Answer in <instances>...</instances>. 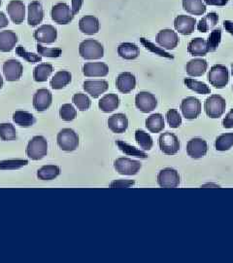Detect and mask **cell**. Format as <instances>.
I'll list each match as a JSON object with an SVG mask.
<instances>
[{
    "label": "cell",
    "instance_id": "6da1fadb",
    "mask_svg": "<svg viewBox=\"0 0 233 263\" xmlns=\"http://www.w3.org/2000/svg\"><path fill=\"white\" fill-rule=\"evenodd\" d=\"M79 54L84 60H99L104 57V48L94 39H86L80 43Z\"/></svg>",
    "mask_w": 233,
    "mask_h": 263
},
{
    "label": "cell",
    "instance_id": "7a4b0ae2",
    "mask_svg": "<svg viewBox=\"0 0 233 263\" xmlns=\"http://www.w3.org/2000/svg\"><path fill=\"white\" fill-rule=\"evenodd\" d=\"M48 153V141L42 136H35L28 141L27 155L34 161L43 159Z\"/></svg>",
    "mask_w": 233,
    "mask_h": 263
},
{
    "label": "cell",
    "instance_id": "3957f363",
    "mask_svg": "<svg viewBox=\"0 0 233 263\" xmlns=\"http://www.w3.org/2000/svg\"><path fill=\"white\" fill-rule=\"evenodd\" d=\"M56 142L61 151L71 152L78 148L80 141L78 134L74 130L70 128H66L57 134Z\"/></svg>",
    "mask_w": 233,
    "mask_h": 263
},
{
    "label": "cell",
    "instance_id": "277c9868",
    "mask_svg": "<svg viewBox=\"0 0 233 263\" xmlns=\"http://www.w3.org/2000/svg\"><path fill=\"white\" fill-rule=\"evenodd\" d=\"M226 107V102L220 95H212L207 98L204 103V110L208 117L212 119L220 118Z\"/></svg>",
    "mask_w": 233,
    "mask_h": 263
},
{
    "label": "cell",
    "instance_id": "5b68a950",
    "mask_svg": "<svg viewBox=\"0 0 233 263\" xmlns=\"http://www.w3.org/2000/svg\"><path fill=\"white\" fill-rule=\"evenodd\" d=\"M208 81L217 89H223L229 82V71L223 65H215L208 73Z\"/></svg>",
    "mask_w": 233,
    "mask_h": 263
},
{
    "label": "cell",
    "instance_id": "8992f818",
    "mask_svg": "<svg viewBox=\"0 0 233 263\" xmlns=\"http://www.w3.org/2000/svg\"><path fill=\"white\" fill-rule=\"evenodd\" d=\"M159 145L160 151L166 155L177 154L181 147L177 136L170 132H165L159 136Z\"/></svg>",
    "mask_w": 233,
    "mask_h": 263
},
{
    "label": "cell",
    "instance_id": "52a82bcc",
    "mask_svg": "<svg viewBox=\"0 0 233 263\" xmlns=\"http://www.w3.org/2000/svg\"><path fill=\"white\" fill-rule=\"evenodd\" d=\"M114 168L122 176H134L138 174L140 169L142 168V164L136 160L121 157L115 160Z\"/></svg>",
    "mask_w": 233,
    "mask_h": 263
},
{
    "label": "cell",
    "instance_id": "ba28073f",
    "mask_svg": "<svg viewBox=\"0 0 233 263\" xmlns=\"http://www.w3.org/2000/svg\"><path fill=\"white\" fill-rule=\"evenodd\" d=\"M52 20L58 25H68L74 19V15L69 5L60 2L53 6L51 11Z\"/></svg>",
    "mask_w": 233,
    "mask_h": 263
},
{
    "label": "cell",
    "instance_id": "9c48e42d",
    "mask_svg": "<svg viewBox=\"0 0 233 263\" xmlns=\"http://www.w3.org/2000/svg\"><path fill=\"white\" fill-rule=\"evenodd\" d=\"M201 102L195 97L185 98L181 103V111L187 120L196 119L201 114Z\"/></svg>",
    "mask_w": 233,
    "mask_h": 263
},
{
    "label": "cell",
    "instance_id": "30bf717a",
    "mask_svg": "<svg viewBox=\"0 0 233 263\" xmlns=\"http://www.w3.org/2000/svg\"><path fill=\"white\" fill-rule=\"evenodd\" d=\"M135 105L141 112H152L158 106V99L150 92L142 91L135 96Z\"/></svg>",
    "mask_w": 233,
    "mask_h": 263
},
{
    "label": "cell",
    "instance_id": "8fae6325",
    "mask_svg": "<svg viewBox=\"0 0 233 263\" xmlns=\"http://www.w3.org/2000/svg\"><path fill=\"white\" fill-rule=\"evenodd\" d=\"M156 42L162 49L174 50L177 47L180 42V38L178 36L176 31L169 28H165V29H161L157 34Z\"/></svg>",
    "mask_w": 233,
    "mask_h": 263
},
{
    "label": "cell",
    "instance_id": "7c38bea8",
    "mask_svg": "<svg viewBox=\"0 0 233 263\" xmlns=\"http://www.w3.org/2000/svg\"><path fill=\"white\" fill-rule=\"evenodd\" d=\"M180 175L177 171L172 168H165L159 171L158 183L160 187L174 188L180 184Z\"/></svg>",
    "mask_w": 233,
    "mask_h": 263
},
{
    "label": "cell",
    "instance_id": "4fadbf2b",
    "mask_svg": "<svg viewBox=\"0 0 233 263\" xmlns=\"http://www.w3.org/2000/svg\"><path fill=\"white\" fill-rule=\"evenodd\" d=\"M208 152L207 141L200 138H195L187 142L186 153L194 159L203 158Z\"/></svg>",
    "mask_w": 233,
    "mask_h": 263
},
{
    "label": "cell",
    "instance_id": "5bb4252c",
    "mask_svg": "<svg viewBox=\"0 0 233 263\" xmlns=\"http://www.w3.org/2000/svg\"><path fill=\"white\" fill-rule=\"evenodd\" d=\"M24 66L17 60H8L3 64V73L7 81L15 82L20 79Z\"/></svg>",
    "mask_w": 233,
    "mask_h": 263
},
{
    "label": "cell",
    "instance_id": "9a60e30c",
    "mask_svg": "<svg viewBox=\"0 0 233 263\" xmlns=\"http://www.w3.org/2000/svg\"><path fill=\"white\" fill-rule=\"evenodd\" d=\"M33 36L38 43L52 44L55 43L57 38V30L51 25H43L34 31Z\"/></svg>",
    "mask_w": 233,
    "mask_h": 263
},
{
    "label": "cell",
    "instance_id": "2e32d148",
    "mask_svg": "<svg viewBox=\"0 0 233 263\" xmlns=\"http://www.w3.org/2000/svg\"><path fill=\"white\" fill-rule=\"evenodd\" d=\"M53 104V96L48 89H39L33 96V107L39 112L46 111Z\"/></svg>",
    "mask_w": 233,
    "mask_h": 263
},
{
    "label": "cell",
    "instance_id": "e0dca14e",
    "mask_svg": "<svg viewBox=\"0 0 233 263\" xmlns=\"http://www.w3.org/2000/svg\"><path fill=\"white\" fill-rule=\"evenodd\" d=\"M10 19L16 25L24 23L26 18V5L20 0H12L10 1L6 7Z\"/></svg>",
    "mask_w": 233,
    "mask_h": 263
},
{
    "label": "cell",
    "instance_id": "ac0fdd59",
    "mask_svg": "<svg viewBox=\"0 0 233 263\" xmlns=\"http://www.w3.org/2000/svg\"><path fill=\"white\" fill-rule=\"evenodd\" d=\"M196 27V19L186 15H179L174 20V28L182 35H190Z\"/></svg>",
    "mask_w": 233,
    "mask_h": 263
},
{
    "label": "cell",
    "instance_id": "d6986e66",
    "mask_svg": "<svg viewBox=\"0 0 233 263\" xmlns=\"http://www.w3.org/2000/svg\"><path fill=\"white\" fill-rule=\"evenodd\" d=\"M116 87L122 94H129L136 87V77L131 72H121L117 77Z\"/></svg>",
    "mask_w": 233,
    "mask_h": 263
},
{
    "label": "cell",
    "instance_id": "ffe728a7",
    "mask_svg": "<svg viewBox=\"0 0 233 263\" xmlns=\"http://www.w3.org/2000/svg\"><path fill=\"white\" fill-rule=\"evenodd\" d=\"M83 88L87 94L93 99H97L108 90L109 84L105 80H87L83 84Z\"/></svg>",
    "mask_w": 233,
    "mask_h": 263
},
{
    "label": "cell",
    "instance_id": "44dd1931",
    "mask_svg": "<svg viewBox=\"0 0 233 263\" xmlns=\"http://www.w3.org/2000/svg\"><path fill=\"white\" fill-rule=\"evenodd\" d=\"M28 23L30 27H36L44 19V9L39 1H31L28 4Z\"/></svg>",
    "mask_w": 233,
    "mask_h": 263
},
{
    "label": "cell",
    "instance_id": "7402d4cb",
    "mask_svg": "<svg viewBox=\"0 0 233 263\" xmlns=\"http://www.w3.org/2000/svg\"><path fill=\"white\" fill-rule=\"evenodd\" d=\"M82 70L86 77H105L109 73V66L101 62L87 63Z\"/></svg>",
    "mask_w": 233,
    "mask_h": 263
},
{
    "label": "cell",
    "instance_id": "603a6c76",
    "mask_svg": "<svg viewBox=\"0 0 233 263\" xmlns=\"http://www.w3.org/2000/svg\"><path fill=\"white\" fill-rule=\"evenodd\" d=\"M108 128L115 134H122L128 130L129 128V119L125 114L123 113H117L109 117L108 121Z\"/></svg>",
    "mask_w": 233,
    "mask_h": 263
},
{
    "label": "cell",
    "instance_id": "cb8c5ba5",
    "mask_svg": "<svg viewBox=\"0 0 233 263\" xmlns=\"http://www.w3.org/2000/svg\"><path fill=\"white\" fill-rule=\"evenodd\" d=\"M79 28L84 34L87 35L96 34L100 29L99 20L92 15L84 16L79 21Z\"/></svg>",
    "mask_w": 233,
    "mask_h": 263
},
{
    "label": "cell",
    "instance_id": "d4e9b609",
    "mask_svg": "<svg viewBox=\"0 0 233 263\" xmlns=\"http://www.w3.org/2000/svg\"><path fill=\"white\" fill-rule=\"evenodd\" d=\"M18 35L12 30L0 31V52L8 53L16 47Z\"/></svg>",
    "mask_w": 233,
    "mask_h": 263
},
{
    "label": "cell",
    "instance_id": "484cf974",
    "mask_svg": "<svg viewBox=\"0 0 233 263\" xmlns=\"http://www.w3.org/2000/svg\"><path fill=\"white\" fill-rule=\"evenodd\" d=\"M187 52L193 57H205L209 53L207 40L204 38H194L187 45Z\"/></svg>",
    "mask_w": 233,
    "mask_h": 263
},
{
    "label": "cell",
    "instance_id": "4316f807",
    "mask_svg": "<svg viewBox=\"0 0 233 263\" xmlns=\"http://www.w3.org/2000/svg\"><path fill=\"white\" fill-rule=\"evenodd\" d=\"M208 68V63L204 59H194L190 60L186 66V71L187 76L192 77L202 76Z\"/></svg>",
    "mask_w": 233,
    "mask_h": 263
},
{
    "label": "cell",
    "instance_id": "83f0119b",
    "mask_svg": "<svg viewBox=\"0 0 233 263\" xmlns=\"http://www.w3.org/2000/svg\"><path fill=\"white\" fill-rule=\"evenodd\" d=\"M120 105V98L116 94H107L98 102L99 109L105 113L112 112Z\"/></svg>",
    "mask_w": 233,
    "mask_h": 263
},
{
    "label": "cell",
    "instance_id": "f1b7e54d",
    "mask_svg": "<svg viewBox=\"0 0 233 263\" xmlns=\"http://www.w3.org/2000/svg\"><path fill=\"white\" fill-rule=\"evenodd\" d=\"M118 54L123 60H135L139 56V47L131 42L121 43L118 47Z\"/></svg>",
    "mask_w": 233,
    "mask_h": 263
},
{
    "label": "cell",
    "instance_id": "f546056e",
    "mask_svg": "<svg viewBox=\"0 0 233 263\" xmlns=\"http://www.w3.org/2000/svg\"><path fill=\"white\" fill-rule=\"evenodd\" d=\"M182 4L183 9L185 10L186 13L195 16H201L207 10L203 0H183Z\"/></svg>",
    "mask_w": 233,
    "mask_h": 263
},
{
    "label": "cell",
    "instance_id": "4dcf8cb0",
    "mask_svg": "<svg viewBox=\"0 0 233 263\" xmlns=\"http://www.w3.org/2000/svg\"><path fill=\"white\" fill-rule=\"evenodd\" d=\"M72 80V74L67 70H59L53 76L50 84L54 90L63 89L67 85L70 84Z\"/></svg>",
    "mask_w": 233,
    "mask_h": 263
},
{
    "label": "cell",
    "instance_id": "1f68e13d",
    "mask_svg": "<svg viewBox=\"0 0 233 263\" xmlns=\"http://www.w3.org/2000/svg\"><path fill=\"white\" fill-rule=\"evenodd\" d=\"M146 128L149 130L151 133H160L163 131L165 128V123H164V118L160 113H154L151 116H149L146 121H145Z\"/></svg>",
    "mask_w": 233,
    "mask_h": 263
},
{
    "label": "cell",
    "instance_id": "d6a6232c",
    "mask_svg": "<svg viewBox=\"0 0 233 263\" xmlns=\"http://www.w3.org/2000/svg\"><path fill=\"white\" fill-rule=\"evenodd\" d=\"M13 121L16 123V125H19L20 127H25L28 128L33 126L36 120L35 117L28 111H24V110H17L13 114Z\"/></svg>",
    "mask_w": 233,
    "mask_h": 263
},
{
    "label": "cell",
    "instance_id": "836d02e7",
    "mask_svg": "<svg viewBox=\"0 0 233 263\" xmlns=\"http://www.w3.org/2000/svg\"><path fill=\"white\" fill-rule=\"evenodd\" d=\"M218 22H219V15L215 12H211L199 21V23L197 24V29L200 32H207L210 29L214 28L217 26Z\"/></svg>",
    "mask_w": 233,
    "mask_h": 263
},
{
    "label": "cell",
    "instance_id": "e575fe53",
    "mask_svg": "<svg viewBox=\"0 0 233 263\" xmlns=\"http://www.w3.org/2000/svg\"><path fill=\"white\" fill-rule=\"evenodd\" d=\"M54 71V67L50 64H40L33 70V78L36 82H45Z\"/></svg>",
    "mask_w": 233,
    "mask_h": 263
},
{
    "label": "cell",
    "instance_id": "d590c367",
    "mask_svg": "<svg viewBox=\"0 0 233 263\" xmlns=\"http://www.w3.org/2000/svg\"><path fill=\"white\" fill-rule=\"evenodd\" d=\"M60 175V168L56 165H47L37 171V178L41 180H52Z\"/></svg>",
    "mask_w": 233,
    "mask_h": 263
},
{
    "label": "cell",
    "instance_id": "8d00e7d4",
    "mask_svg": "<svg viewBox=\"0 0 233 263\" xmlns=\"http://www.w3.org/2000/svg\"><path fill=\"white\" fill-rule=\"evenodd\" d=\"M184 84L186 85V88H188L189 90L196 92L197 94L207 95L211 93V88L208 85L193 78H185Z\"/></svg>",
    "mask_w": 233,
    "mask_h": 263
},
{
    "label": "cell",
    "instance_id": "74e56055",
    "mask_svg": "<svg viewBox=\"0 0 233 263\" xmlns=\"http://www.w3.org/2000/svg\"><path fill=\"white\" fill-rule=\"evenodd\" d=\"M135 140L142 151H149L153 148L154 141L148 133L142 130L135 131Z\"/></svg>",
    "mask_w": 233,
    "mask_h": 263
},
{
    "label": "cell",
    "instance_id": "f35d334b",
    "mask_svg": "<svg viewBox=\"0 0 233 263\" xmlns=\"http://www.w3.org/2000/svg\"><path fill=\"white\" fill-rule=\"evenodd\" d=\"M233 146V133L219 136L215 141V148L218 151H229Z\"/></svg>",
    "mask_w": 233,
    "mask_h": 263
},
{
    "label": "cell",
    "instance_id": "ab89813d",
    "mask_svg": "<svg viewBox=\"0 0 233 263\" xmlns=\"http://www.w3.org/2000/svg\"><path fill=\"white\" fill-rule=\"evenodd\" d=\"M0 139L4 141L17 140V131L14 125L10 123L0 124Z\"/></svg>",
    "mask_w": 233,
    "mask_h": 263
},
{
    "label": "cell",
    "instance_id": "60d3db41",
    "mask_svg": "<svg viewBox=\"0 0 233 263\" xmlns=\"http://www.w3.org/2000/svg\"><path fill=\"white\" fill-rule=\"evenodd\" d=\"M116 144L119 146V148L121 149L122 152H124L125 154L128 155H131V156H135V157H138V158H142V159H146L148 158V155L143 152L142 151L137 149L136 147L134 146H131L130 144L123 142L121 141H116Z\"/></svg>",
    "mask_w": 233,
    "mask_h": 263
},
{
    "label": "cell",
    "instance_id": "b9f144b4",
    "mask_svg": "<svg viewBox=\"0 0 233 263\" xmlns=\"http://www.w3.org/2000/svg\"><path fill=\"white\" fill-rule=\"evenodd\" d=\"M72 102L80 111L88 110L92 105L91 99L87 95L82 94V93L75 94L72 98Z\"/></svg>",
    "mask_w": 233,
    "mask_h": 263
},
{
    "label": "cell",
    "instance_id": "7bdbcfd3",
    "mask_svg": "<svg viewBox=\"0 0 233 263\" xmlns=\"http://www.w3.org/2000/svg\"><path fill=\"white\" fill-rule=\"evenodd\" d=\"M221 41H222V30L220 28L212 30L208 37V40H207L209 52L217 51V49L220 46Z\"/></svg>",
    "mask_w": 233,
    "mask_h": 263
},
{
    "label": "cell",
    "instance_id": "ee69618b",
    "mask_svg": "<svg viewBox=\"0 0 233 263\" xmlns=\"http://www.w3.org/2000/svg\"><path fill=\"white\" fill-rule=\"evenodd\" d=\"M59 116L63 121L70 122V121H73L77 117V110L75 109L72 104H62L61 107L59 108Z\"/></svg>",
    "mask_w": 233,
    "mask_h": 263
},
{
    "label": "cell",
    "instance_id": "f6af8a7d",
    "mask_svg": "<svg viewBox=\"0 0 233 263\" xmlns=\"http://www.w3.org/2000/svg\"><path fill=\"white\" fill-rule=\"evenodd\" d=\"M140 41H141V43L144 45V47L146 48L147 50L151 51L152 53H154V54H156V55H158V56L165 57V58H167V59H174V57L171 56L166 51H164V49L157 47L154 43H152L148 39L141 37L140 38Z\"/></svg>",
    "mask_w": 233,
    "mask_h": 263
},
{
    "label": "cell",
    "instance_id": "bcb514c9",
    "mask_svg": "<svg viewBox=\"0 0 233 263\" xmlns=\"http://www.w3.org/2000/svg\"><path fill=\"white\" fill-rule=\"evenodd\" d=\"M165 117L170 128L177 129L182 125V116L177 109H174V108L169 109L166 112Z\"/></svg>",
    "mask_w": 233,
    "mask_h": 263
},
{
    "label": "cell",
    "instance_id": "7dc6e473",
    "mask_svg": "<svg viewBox=\"0 0 233 263\" xmlns=\"http://www.w3.org/2000/svg\"><path fill=\"white\" fill-rule=\"evenodd\" d=\"M36 48H37L38 54L41 57H47V58L55 59V58H58V57L61 56V54H62V51L59 48L44 47L40 43H38L37 45H36Z\"/></svg>",
    "mask_w": 233,
    "mask_h": 263
},
{
    "label": "cell",
    "instance_id": "c3c4849f",
    "mask_svg": "<svg viewBox=\"0 0 233 263\" xmlns=\"http://www.w3.org/2000/svg\"><path fill=\"white\" fill-rule=\"evenodd\" d=\"M16 53H17L18 56L23 58V59H25V60H27L28 63H30V64L39 63V62H41V60H42V58H41L40 55H36V54H33V53H29V52H28L23 46H18L17 49H16Z\"/></svg>",
    "mask_w": 233,
    "mask_h": 263
},
{
    "label": "cell",
    "instance_id": "681fc988",
    "mask_svg": "<svg viewBox=\"0 0 233 263\" xmlns=\"http://www.w3.org/2000/svg\"><path fill=\"white\" fill-rule=\"evenodd\" d=\"M28 164V160H8L0 162V169H19Z\"/></svg>",
    "mask_w": 233,
    "mask_h": 263
},
{
    "label": "cell",
    "instance_id": "f907efd6",
    "mask_svg": "<svg viewBox=\"0 0 233 263\" xmlns=\"http://www.w3.org/2000/svg\"><path fill=\"white\" fill-rule=\"evenodd\" d=\"M135 184L134 180H129V179H118L114 180L111 182L110 186L114 188L131 187Z\"/></svg>",
    "mask_w": 233,
    "mask_h": 263
},
{
    "label": "cell",
    "instance_id": "816d5d0a",
    "mask_svg": "<svg viewBox=\"0 0 233 263\" xmlns=\"http://www.w3.org/2000/svg\"><path fill=\"white\" fill-rule=\"evenodd\" d=\"M223 127L225 129L233 128V108H231L230 111L225 115L223 120Z\"/></svg>",
    "mask_w": 233,
    "mask_h": 263
},
{
    "label": "cell",
    "instance_id": "f5cc1de1",
    "mask_svg": "<svg viewBox=\"0 0 233 263\" xmlns=\"http://www.w3.org/2000/svg\"><path fill=\"white\" fill-rule=\"evenodd\" d=\"M83 3H84V0H72L71 10H72L74 16H76L80 12V10L83 6Z\"/></svg>",
    "mask_w": 233,
    "mask_h": 263
},
{
    "label": "cell",
    "instance_id": "db71d44e",
    "mask_svg": "<svg viewBox=\"0 0 233 263\" xmlns=\"http://www.w3.org/2000/svg\"><path fill=\"white\" fill-rule=\"evenodd\" d=\"M229 0H203V2L207 5L213 6H225Z\"/></svg>",
    "mask_w": 233,
    "mask_h": 263
},
{
    "label": "cell",
    "instance_id": "11a10c76",
    "mask_svg": "<svg viewBox=\"0 0 233 263\" xmlns=\"http://www.w3.org/2000/svg\"><path fill=\"white\" fill-rule=\"evenodd\" d=\"M8 25H9V20L7 18V16L3 12H0V29L8 27Z\"/></svg>",
    "mask_w": 233,
    "mask_h": 263
},
{
    "label": "cell",
    "instance_id": "9f6ffc18",
    "mask_svg": "<svg viewBox=\"0 0 233 263\" xmlns=\"http://www.w3.org/2000/svg\"><path fill=\"white\" fill-rule=\"evenodd\" d=\"M224 28L227 32H229L231 35H233V22L231 21H224Z\"/></svg>",
    "mask_w": 233,
    "mask_h": 263
},
{
    "label": "cell",
    "instance_id": "6f0895ef",
    "mask_svg": "<svg viewBox=\"0 0 233 263\" xmlns=\"http://www.w3.org/2000/svg\"><path fill=\"white\" fill-rule=\"evenodd\" d=\"M207 186H214V187H220V185H218V184H214V183H207V184H204V185H202L201 187H207Z\"/></svg>",
    "mask_w": 233,
    "mask_h": 263
},
{
    "label": "cell",
    "instance_id": "680465c9",
    "mask_svg": "<svg viewBox=\"0 0 233 263\" xmlns=\"http://www.w3.org/2000/svg\"><path fill=\"white\" fill-rule=\"evenodd\" d=\"M3 84H4V81H3V78H2V76H1V73H0V90L2 89Z\"/></svg>",
    "mask_w": 233,
    "mask_h": 263
},
{
    "label": "cell",
    "instance_id": "91938a15",
    "mask_svg": "<svg viewBox=\"0 0 233 263\" xmlns=\"http://www.w3.org/2000/svg\"><path fill=\"white\" fill-rule=\"evenodd\" d=\"M231 74H232L233 76V63L231 64Z\"/></svg>",
    "mask_w": 233,
    "mask_h": 263
},
{
    "label": "cell",
    "instance_id": "94428289",
    "mask_svg": "<svg viewBox=\"0 0 233 263\" xmlns=\"http://www.w3.org/2000/svg\"><path fill=\"white\" fill-rule=\"evenodd\" d=\"M1 5H2V0H0V7H1Z\"/></svg>",
    "mask_w": 233,
    "mask_h": 263
},
{
    "label": "cell",
    "instance_id": "6125c7cd",
    "mask_svg": "<svg viewBox=\"0 0 233 263\" xmlns=\"http://www.w3.org/2000/svg\"><path fill=\"white\" fill-rule=\"evenodd\" d=\"M232 91H233V85H232Z\"/></svg>",
    "mask_w": 233,
    "mask_h": 263
}]
</instances>
